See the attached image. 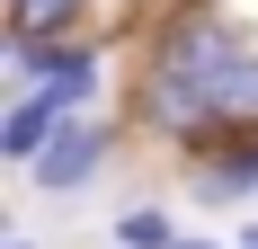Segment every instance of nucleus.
Instances as JSON below:
<instances>
[{
	"mask_svg": "<svg viewBox=\"0 0 258 249\" xmlns=\"http://www.w3.org/2000/svg\"><path fill=\"white\" fill-rule=\"evenodd\" d=\"M178 249H232V240H214V231H178Z\"/></svg>",
	"mask_w": 258,
	"mask_h": 249,
	"instance_id": "8",
	"label": "nucleus"
},
{
	"mask_svg": "<svg viewBox=\"0 0 258 249\" xmlns=\"http://www.w3.org/2000/svg\"><path fill=\"white\" fill-rule=\"evenodd\" d=\"M232 249H258V223H240V231H232Z\"/></svg>",
	"mask_w": 258,
	"mask_h": 249,
	"instance_id": "10",
	"label": "nucleus"
},
{
	"mask_svg": "<svg viewBox=\"0 0 258 249\" xmlns=\"http://www.w3.org/2000/svg\"><path fill=\"white\" fill-rule=\"evenodd\" d=\"M125 134H134V125H125V116H107V107H98V116H72L45 151H36V169H18V178H27V196H45V205L89 196V187L107 178V160L125 151Z\"/></svg>",
	"mask_w": 258,
	"mask_h": 249,
	"instance_id": "2",
	"label": "nucleus"
},
{
	"mask_svg": "<svg viewBox=\"0 0 258 249\" xmlns=\"http://www.w3.org/2000/svg\"><path fill=\"white\" fill-rule=\"evenodd\" d=\"M0 249H45V240H36V231H0Z\"/></svg>",
	"mask_w": 258,
	"mask_h": 249,
	"instance_id": "9",
	"label": "nucleus"
},
{
	"mask_svg": "<svg viewBox=\"0 0 258 249\" xmlns=\"http://www.w3.org/2000/svg\"><path fill=\"white\" fill-rule=\"evenodd\" d=\"M0 36L80 45V36H107V27H98V0H0Z\"/></svg>",
	"mask_w": 258,
	"mask_h": 249,
	"instance_id": "4",
	"label": "nucleus"
},
{
	"mask_svg": "<svg viewBox=\"0 0 258 249\" xmlns=\"http://www.w3.org/2000/svg\"><path fill=\"white\" fill-rule=\"evenodd\" d=\"M187 196L205 205V214H240L258 205V134H223L187 160Z\"/></svg>",
	"mask_w": 258,
	"mask_h": 249,
	"instance_id": "3",
	"label": "nucleus"
},
{
	"mask_svg": "<svg viewBox=\"0 0 258 249\" xmlns=\"http://www.w3.org/2000/svg\"><path fill=\"white\" fill-rule=\"evenodd\" d=\"M0 80L9 98H45L53 116H98L107 107V80H116V53L107 36H80V45H27V36H0Z\"/></svg>",
	"mask_w": 258,
	"mask_h": 249,
	"instance_id": "1",
	"label": "nucleus"
},
{
	"mask_svg": "<svg viewBox=\"0 0 258 249\" xmlns=\"http://www.w3.org/2000/svg\"><path fill=\"white\" fill-rule=\"evenodd\" d=\"M107 249H178V214H169L160 196L116 205V223H107Z\"/></svg>",
	"mask_w": 258,
	"mask_h": 249,
	"instance_id": "6",
	"label": "nucleus"
},
{
	"mask_svg": "<svg viewBox=\"0 0 258 249\" xmlns=\"http://www.w3.org/2000/svg\"><path fill=\"white\" fill-rule=\"evenodd\" d=\"M214 125L223 134H258V53H240L232 72L214 80Z\"/></svg>",
	"mask_w": 258,
	"mask_h": 249,
	"instance_id": "7",
	"label": "nucleus"
},
{
	"mask_svg": "<svg viewBox=\"0 0 258 249\" xmlns=\"http://www.w3.org/2000/svg\"><path fill=\"white\" fill-rule=\"evenodd\" d=\"M53 134H62V116L45 98H0V169H36V151Z\"/></svg>",
	"mask_w": 258,
	"mask_h": 249,
	"instance_id": "5",
	"label": "nucleus"
}]
</instances>
